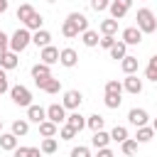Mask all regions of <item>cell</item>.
I'll return each mask as SVG.
<instances>
[{"label": "cell", "instance_id": "ab89813d", "mask_svg": "<svg viewBox=\"0 0 157 157\" xmlns=\"http://www.w3.org/2000/svg\"><path fill=\"white\" fill-rule=\"evenodd\" d=\"M71 157H91V150H88V147H83V145H78V147H74V150H71Z\"/></svg>", "mask_w": 157, "mask_h": 157}, {"label": "cell", "instance_id": "52a82bcc", "mask_svg": "<svg viewBox=\"0 0 157 157\" xmlns=\"http://www.w3.org/2000/svg\"><path fill=\"white\" fill-rule=\"evenodd\" d=\"M59 64L66 66V69H74V66L78 64V54H76V49H71V47L59 49Z\"/></svg>", "mask_w": 157, "mask_h": 157}, {"label": "cell", "instance_id": "30bf717a", "mask_svg": "<svg viewBox=\"0 0 157 157\" xmlns=\"http://www.w3.org/2000/svg\"><path fill=\"white\" fill-rule=\"evenodd\" d=\"M108 10H110V20H115V22H118V20L130 10V0H113Z\"/></svg>", "mask_w": 157, "mask_h": 157}, {"label": "cell", "instance_id": "9a60e30c", "mask_svg": "<svg viewBox=\"0 0 157 157\" xmlns=\"http://www.w3.org/2000/svg\"><path fill=\"white\" fill-rule=\"evenodd\" d=\"M137 66H140V64H137V56H130V54L120 61V69H123L125 76H135V74H137Z\"/></svg>", "mask_w": 157, "mask_h": 157}, {"label": "cell", "instance_id": "1f68e13d", "mask_svg": "<svg viewBox=\"0 0 157 157\" xmlns=\"http://www.w3.org/2000/svg\"><path fill=\"white\" fill-rule=\"evenodd\" d=\"M56 147H59V145H56V140H54V137H44V140H42V145H39V152H42V155H54V152H56Z\"/></svg>", "mask_w": 157, "mask_h": 157}, {"label": "cell", "instance_id": "f6af8a7d", "mask_svg": "<svg viewBox=\"0 0 157 157\" xmlns=\"http://www.w3.org/2000/svg\"><path fill=\"white\" fill-rule=\"evenodd\" d=\"M96 157H115V155H113V150H110V147H103V150H98V155H96Z\"/></svg>", "mask_w": 157, "mask_h": 157}, {"label": "cell", "instance_id": "7402d4cb", "mask_svg": "<svg viewBox=\"0 0 157 157\" xmlns=\"http://www.w3.org/2000/svg\"><path fill=\"white\" fill-rule=\"evenodd\" d=\"M17 64H20V59H17V54H12V52H7V54H2V56H0V69H2V71L15 69Z\"/></svg>", "mask_w": 157, "mask_h": 157}, {"label": "cell", "instance_id": "3957f363", "mask_svg": "<svg viewBox=\"0 0 157 157\" xmlns=\"http://www.w3.org/2000/svg\"><path fill=\"white\" fill-rule=\"evenodd\" d=\"M10 98H12L15 105H22V108H29V105H32V93H29V88L22 86V83L10 86Z\"/></svg>", "mask_w": 157, "mask_h": 157}, {"label": "cell", "instance_id": "f546056e", "mask_svg": "<svg viewBox=\"0 0 157 157\" xmlns=\"http://www.w3.org/2000/svg\"><path fill=\"white\" fill-rule=\"evenodd\" d=\"M110 56H113V59H118V61H123V59L128 56V47H125L123 42H115V44L110 47Z\"/></svg>", "mask_w": 157, "mask_h": 157}, {"label": "cell", "instance_id": "d6986e66", "mask_svg": "<svg viewBox=\"0 0 157 157\" xmlns=\"http://www.w3.org/2000/svg\"><path fill=\"white\" fill-rule=\"evenodd\" d=\"M108 142H110V132H105V130H101V132H93V137H91V145H93L96 150H103V147H108Z\"/></svg>", "mask_w": 157, "mask_h": 157}, {"label": "cell", "instance_id": "6da1fadb", "mask_svg": "<svg viewBox=\"0 0 157 157\" xmlns=\"http://www.w3.org/2000/svg\"><path fill=\"white\" fill-rule=\"evenodd\" d=\"M29 44H32V34H29L25 27H17V29L12 32V37H10V52H12V54H20V52H25Z\"/></svg>", "mask_w": 157, "mask_h": 157}, {"label": "cell", "instance_id": "681fc988", "mask_svg": "<svg viewBox=\"0 0 157 157\" xmlns=\"http://www.w3.org/2000/svg\"><path fill=\"white\" fill-rule=\"evenodd\" d=\"M0 132H2V120H0Z\"/></svg>", "mask_w": 157, "mask_h": 157}, {"label": "cell", "instance_id": "4dcf8cb0", "mask_svg": "<svg viewBox=\"0 0 157 157\" xmlns=\"http://www.w3.org/2000/svg\"><path fill=\"white\" fill-rule=\"evenodd\" d=\"M56 132H59V128H56L54 123H49V120L39 123V135H42V137H54Z\"/></svg>", "mask_w": 157, "mask_h": 157}, {"label": "cell", "instance_id": "60d3db41", "mask_svg": "<svg viewBox=\"0 0 157 157\" xmlns=\"http://www.w3.org/2000/svg\"><path fill=\"white\" fill-rule=\"evenodd\" d=\"M91 7H93L96 12H103V10H108V7H110V2H108V0H93V2H91Z\"/></svg>", "mask_w": 157, "mask_h": 157}, {"label": "cell", "instance_id": "5bb4252c", "mask_svg": "<svg viewBox=\"0 0 157 157\" xmlns=\"http://www.w3.org/2000/svg\"><path fill=\"white\" fill-rule=\"evenodd\" d=\"M64 125H69V128H74L76 132H81V130L86 128V118H83L78 110H74L71 115H66V123H64Z\"/></svg>", "mask_w": 157, "mask_h": 157}, {"label": "cell", "instance_id": "83f0119b", "mask_svg": "<svg viewBox=\"0 0 157 157\" xmlns=\"http://www.w3.org/2000/svg\"><path fill=\"white\" fill-rule=\"evenodd\" d=\"M10 132H12L15 137H25V135L29 132V123H27V120H15V123H12V130H10Z\"/></svg>", "mask_w": 157, "mask_h": 157}, {"label": "cell", "instance_id": "7dc6e473", "mask_svg": "<svg viewBox=\"0 0 157 157\" xmlns=\"http://www.w3.org/2000/svg\"><path fill=\"white\" fill-rule=\"evenodd\" d=\"M7 10V0H0V12H5Z\"/></svg>", "mask_w": 157, "mask_h": 157}, {"label": "cell", "instance_id": "8992f818", "mask_svg": "<svg viewBox=\"0 0 157 157\" xmlns=\"http://www.w3.org/2000/svg\"><path fill=\"white\" fill-rule=\"evenodd\" d=\"M147 120H150V115H147L145 108H130V110H128V123H130V125H135V128H145Z\"/></svg>", "mask_w": 157, "mask_h": 157}, {"label": "cell", "instance_id": "4316f807", "mask_svg": "<svg viewBox=\"0 0 157 157\" xmlns=\"http://www.w3.org/2000/svg\"><path fill=\"white\" fill-rule=\"evenodd\" d=\"M81 42H83L86 47H98L101 37H98V32H96V29H86V32L81 34Z\"/></svg>", "mask_w": 157, "mask_h": 157}, {"label": "cell", "instance_id": "5b68a950", "mask_svg": "<svg viewBox=\"0 0 157 157\" xmlns=\"http://www.w3.org/2000/svg\"><path fill=\"white\" fill-rule=\"evenodd\" d=\"M47 120L54 123L56 128H59V123H66V110H64V105H61V103H52V105L47 108Z\"/></svg>", "mask_w": 157, "mask_h": 157}, {"label": "cell", "instance_id": "277c9868", "mask_svg": "<svg viewBox=\"0 0 157 157\" xmlns=\"http://www.w3.org/2000/svg\"><path fill=\"white\" fill-rule=\"evenodd\" d=\"M81 103H83V93H81V91L71 88V91H66V93H64V101H61L64 110H66V108H69V110H78V108H81Z\"/></svg>", "mask_w": 157, "mask_h": 157}, {"label": "cell", "instance_id": "ee69618b", "mask_svg": "<svg viewBox=\"0 0 157 157\" xmlns=\"http://www.w3.org/2000/svg\"><path fill=\"white\" fill-rule=\"evenodd\" d=\"M145 78H150V81H155V83H157V71L147 66V69H145Z\"/></svg>", "mask_w": 157, "mask_h": 157}, {"label": "cell", "instance_id": "c3c4849f", "mask_svg": "<svg viewBox=\"0 0 157 157\" xmlns=\"http://www.w3.org/2000/svg\"><path fill=\"white\" fill-rule=\"evenodd\" d=\"M150 128H152V130H155V132H157V118H155V120H152V125H150Z\"/></svg>", "mask_w": 157, "mask_h": 157}, {"label": "cell", "instance_id": "9c48e42d", "mask_svg": "<svg viewBox=\"0 0 157 157\" xmlns=\"http://www.w3.org/2000/svg\"><path fill=\"white\" fill-rule=\"evenodd\" d=\"M120 37H123L120 42H123L125 47H135V44H140V42H142V32H140L137 27H125Z\"/></svg>", "mask_w": 157, "mask_h": 157}, {"label": "cell", "instance_id": "8d00e7d4", "mask_svg": "<svg viewBox=\"0 0 157 157\" xmlns=\"http://www.w3.org/2000/svg\"><path fill=\"white\" fill-rule=\"evenodd\" d=\"M76 135H78V132H76L74 128H69V125H61V128H59V137H61V140H66V142H69V140H74Z\"/></svg>", "mask_w": 157, "mask_h": 157}, {"label": "cell", "instance_id": "7c38bea8", "mask_svg": "<svg viewBox=\"0 0 157 157\" xmlns=\"http://www.w3.org/2000/svg\"><path fill=\"white\" fill-rule=\"evenodd\" d=\"M44 120H47V108L32 103V105L27 108V123H37V125H39V123H44Z\"/></svg>", "mask_w": 157, "mask_h": 157}, {"label": "cell", "instance_id": "bcb514c9", "mask_svg": "<svg viewBox=\"0 0 157 157\" xmlns=\"http://www.w3.org/2000/svg\"><path fill=\"white\" fill-rule=\"evenodd\" d=\"M147 66H150V69H155V71H157V54H152V56H150V64H147Z\"/></svg>", "mask_w": 157, "mask_h": 157}, {"label": "cell", "instance_id": "44dd1931", "mask_svg": "<svg viewBox=\"0 0 157 157\" xmlns=\"http://www.w3.org/2000/svg\"><path fill=\"white\" fill-rule=\"evenodd\" d=\"M152 137H155V130H152L150 125H145V128H137V132H135L132 140H135L137 145H142V142H150Z\"/></svg>", "mask_w": 157, "mask_h": 157}, {"label": "cell", "instance_id": "d6a6232c", "mask_svg": "<svg viewBox=\"0 0 157 157\" xmlns=\"http://www.w3.org/2000/svg\"><path fill=\"white\" fill-rule=\"evenodd\" d=\"M105 93H113V96H123V81H118V78H110L108 83H105V88H103Z\"/></svg>", "mask_w": 157, "mask_h": 157}, {"label": "cell", "instance_id": "f1b7e54d", "mask_svg": "<svg viewBox=\"0 0 157 157\" xmlns=\"http://www.w3.org/2000/svg\"><path fill=\"white\" fill-rule=\"evenodd\" d=\"M12 157H42V152H39V147H20L17 145V150L12 152Z\"/></svg>", "mask_w": 157, "mask_h": 157}, {"label": "cell", "instance_id": "603a6c76", "mask_svg": "<svg viewBox=\"0 0 157 157\" xmlns=\"http://www.w3.org/2000/svg\"><path fill=\"white\" fill-rule=\"evenodd\" d=\"M61 34H64L66 39H74V37H78L81 32H78V27H76V25L66 17V20H64V25H61Z\"/></svg>", "mask_w": 157, "mask_h": 157}, {"label": "cell", "instance_id": "7a4b0ae2", "mask_svg": "<svg viewBox=\"0 0 157 157\" xmlns=\"http://www.w3.org/2000/svg\"><path fill=\"white\" fill-rule=\"evenodd\" d=\"M142 34H150V32H155L157 29V20H155V15H152V10L150 7H140L137 10V25H135Z\"/></svg>", "mask_w": 157, "mask_h": 157}, {"label": "cell", "instance_id": "8fae6325", "mask_svg": "<svg viewBox=\"0 0 157 157\" xmlns=\"http://www.w3.org/2000/svg\"><path fill=\"white\" fill-rule=\"evenodd\" d=\"M59 61V49L56 47H44L42 52H39V64H47V66H52V64H56Z\"/></svg>", "mask_w": 157, "mask_h": 157}, {"label": "cell", "instance_id": "74e56055", "mask_svg": "<svg viewBox=\"0 0 157 157\" xmlns=\"http://www.w3.org/2000/svg\"><path fill=\"white\" fill-rule=\"evenodd\" d=\"M120 150H123V155H135V152H137V142H135L132 137H128V140L120 145Z\"/></svg>", "mask_w": 157, "mask_h": 157}, {"label": "cell", "instance_id": "f35d334b", "mask_svg": "<svg viewBox=\"0 0 157 157\" xmlns=\"http://www.w3.org/2000/svg\"><path fill=\"white\" fill-rule=\"evenodd\" d=\"M7 52H10V37L0 29V56H2V54H7Z\"/></svg>", "mask_w": 157, "mask_h": 157}, {"label": "cell", "instance_id": "ac0fdd59", "mask_svg": "<svg viewBox=\"0 0 157 157\" xmlns=\"http://www.w3.org/2000/svg\"><path fill=\"white\" fill-rule=\"evenodd\" d=\"M103 125H105V118H103V115H98V113H93V115H88V118H86V128H88V130H93V132H101V130H103Z\"/></svg>", "mask_w": 157, "mask_h": 157}, {"label": "cell", "instance_id": "e575fe53", "mask_svg": "<svg viewBox=\"0 0 157 157\" xmlns=\"http://www.w3.org/2000/svg\"><path fill=\"white\" fill-rule=\"evenodd\" d=\"M42 91H44V93H59V91H61V81L52 76V78H47V83H44Z\"/></svg>", "mask_w": 157, "mask_h": 157}, {"label": "cell", "instance_id": "4fadbf2b", "mask_svg": "<svg viewBox=\"0 0 157 157\" xmlns=\"http://www.w3.org/2000/svg\"><path fill=\"white\" fill-rule=\"evenodd\" d=\"M123 91L137 96V93L142 91V78H137V74H135V76H125V78H123Z\"/></svg>", "mask_w": 157, "mask_h": 157}, {"label": "cell", "instance_id": "cb8c5ba5", "mask_svg": "<svg viewBox=\"0 0 157 157\" xmlns=\"http://www.w3.org/2000/svg\"><path fill=\"white\" fill-rule=\"evenodd\" d=\"M128 137H130V135H128V128H125V125H115V128L110 130V140H113V142H120V145H123Z\"/></svg>", "mask_w": 157, "mask_h": 157}, {"label": "cell", "instance_id": "d590c367", "mask_svg": "<svg viewBox=\"0 0 157 157\" xmlns=\"http://www.w3.org/2000/svg\"><path fill=\"white\" fill-rule=\"evenodd\" d=\"M103 103H105V108L115 110V108H120L123 98H120V96H113V93H105V96H103Z\"/></svg>", "mask_w": 157, "mask_h": 157}, {"label": "cell", "instance_id": "484cf974", "mask_svg": "<svg viewBox=\"0 0 157 157\" xmlns=\"http://www.w3.org/2000/svg\"><path fill=\"white\" fill-rule=\"evenodd\" d=\"M115 32H118V22L115 20H103L101 22V34L103 37H115Z\"/></svg>", "mask_w": 157, "mask_h": 157}, {"label": "cell", "instance_id": "2e32d148", "mask_svg": "<svg viewBox=\"0 0 157 157\" xmlns=\"http://www.w3.org/2000/svg\"><path fill=\"white\" fill-rule=\"evenodd\" d=\"M22 25H25V29H27V32H39V29H42V25H44V17L34 10V15H32L27 22H22Z\"/></svg>", "mask_w": 157, "mask_h": 157}, {"label": "cell", "instance_id": "d4e9b609", "mask_svg": "<svg viewBox=\"0 0 157 157\" xmlns=\"http://www.w3.org/2000/svg\"><path fill=\"white\" fill-rule=\"evenodd\" d=\"M69 20L78 27V32H81V34L88 29V20H86V15H81V12H71V15H69Z\"/></svg>", "mask_w": 157, "mask_h": 157}, {"label": "cell", "instance_id": "7bdbcfd3", "mask_svg": "<svg viewBox=\"0 0 157 157\" xmlns=\"http://www.w3.org/2000/svg\"><path fill=\"white\" fill-rule=\"evenodd\" d=\"M115 42H118V39H115V37H101V42H98V44H101V47H103V49H108V52H110V47H113V44H115Z\"/></svg>", "mask_w": 157, "mask_h": 157}, {"label": "cell", "instance_id": "ba28073f", "mask_svg": "<svg viewBox=\"0 0 157 157\" xmlns=\"http://www.w3.org/2000/svg\"><path fill=\"white\" fill-rule=\"evenodd\" d=\"M32 78H34V83H37L39 88H44L47 78H52L49 66H47V64H34V66H32Z\"/></svg>", "mask_w": 157, "mask_h": 157}, {"label": "cell", "instance_id": "836d02e7", "mask_svg": "<svg viewBox=\"0 0 157 157\" xmlns=\"http://www.w3.org/2000/svg\"><path fill=\"white\" fill-rule=\"evenodd\" d=\"M32 15H34V7H32L29 2H25V5H20V7H17V20L27 22V20H29Z\"/></svg>", "mask_w": 157, "mask_h": 157}, {"label": "cell", "instance_id": "ffe728a7", "mask_svg": "<svg viewBox=\"0 0 157 157\" xmlns=\"http://www.w3.org/2000/svg\"><path fill=\"white\" fill-rule=\"evenodd\" d=\"M0 147L7 150V152H15L17 150V137L12 132H0Z\"/></svg>", "mask_w": 157, "mask_h": 157}, {"label": "cell", "instance_id": "e0dca14e", "mask_svg": "<svg viewBox=\"0 0 157 157\" xmlns=\"http://www.w3.org/2000/svg\"><path fill=\"white\" fill-rule=\"evenodd\" d=\"M32 44H37L39 49H44V47H49V44H52V34H49L47 29L34 32V34H32Z\"/></svg>", "mask_w": 157, "mask_h": 157}, {"label": "cell", "instance_id": "b9f144b4", "mask_svg": "<svg viewBox=\"0 0 157 157\" xmlns=\"http://www.w3.org/2000/svg\"><path fill=\"white\" fill-rule=\"evenodd\" d=\"M5 91H10V83H7V74L0 69V96H2Z\"/></svg>", "mask_w": 157, "mask_h": 157}]
</instances>
